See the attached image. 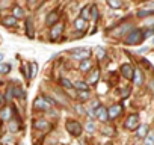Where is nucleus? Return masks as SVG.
Instances as JSON below:
<instances>
[{"label": "nucleus", "mask_w": 154, "mask_h": 145, "mask_svg": "<svg viewBox=\"0 0 154 145\" xmlns=\"http://www.w3.org/2000/svg\"><path fill=\"white\" fill-rule=\"evenodd\" d=\"M152 14H154V11H149V9H140V11L137 12V17L143 18V17H149V15H152Z\"/></svg>", "instance_id": "nucleus-27"}, {"label": "nucleus", "mask_w": 154, "mask_h": 145, "mask_svg": "<svg viewBox=\"0 0 154 145\" xmlns=\"http://www.w3.org/2000/svg\"><path fill=\"white\" fill-rule=\"evenodd\" d=\"M14 97V92H12V88H8V91H6V98L8 100H11Z\"/></svg>", "instance_id": "nucleus-34"}, {"label": "nucleus", "mask_w": 154, "mask_h": 145, "mask_svg": "<svg viewBox=\"0 0 154 145\" xmlns=\"http://www.w3.org/2000/svg\"><path fill=\"white\" fill-rule=\"evenodd\" d=\"M152 42H154V39H152Z\"/></svg>", "instance_id": "nucleus-41"}, {"label": "nucleus", "mask_w": 154, "mask_h": 145, "mask_svg": "<svg viewBox=\"0 0 154 145\" xmlns=\"http://www.w3.org/2000/svg\"><path fill=\"white\" fill-rule=\"evenodd\" d=\"M65 128L72 136H80L82 134V125L77 122V121H66L65 122Z\"/></svg>", "instance_id": "nucleus-3"}, {"label": "nucleus", "mask_w": 154, "mask_h": 145, "mask_svg": "<svg viewBox=\"0 0 154 145\" xmlns=\"http://www.w3.org/2000/svg\"><path fill=\"white\" fill-rule=\"evenodd\" d=\"M74 88L79 89V91H86L88 89V83L86 82H75L74 83Z\"/></svg>", "instance_id": "nucleus-25"}, {"label": "nucleus", "mask_w": 154, "mask_h": 145, "mask_svg": "<svg viewBox=\"0 0 154 145\" xmlns=\"http://www.w3.org/2000/svg\"><path fill=\"white\" fill-rule=\"evenodd\" d=\"M2 24H3V26H8V27L17 26V18H15L14 15H6V17L2 18Z\"/></svg>", "instance_id": "nucleus-11"}, {"label": "nucleus", "mask_w": 154, "mask_h": 145, "mask_svg": "<svg viewBox=\"0 0 154 145\" xmlns=\"http://www.w3.org/2000/svg\"><path fill=\"white\" fill-rule=\"evenodd\" d=\"M33 106H35V109H38V110H48V109H50V103H48L44 97L36 98V100L33 101Z\"/></svg>", "instance_id": "nucleus-5"}, {"label": "nucleus", "mask_w": 154, "mask_h": 145, "mask_svg": "<svg viewBox=\"0 0 154 145\" xmlns=\"http://www.w3.org/2000/svg\"><path fill=\"white\" fill-rule=\"evenodd\" d=\"M79 97L82 98V100H88L89 97H91V92L86 89V91H79Z\"/></svg>", "instance_id": "nucleus-31"}, {"label": "nucleus", "mask_w": 154, "mask_h": 145, "mask_svg": "<svg viewBox=\"0 0 154 145\" xmlns=\"http://www.w3.org/2000/svg\"><path fill=\"white\" fill-rule=\"evenodd\" d=\"M9 128H11V131H17V128H18V125H17L15 122H11V124H9Z\"/></svg>", "instance_id": "nucleus-35"}, {"label": "nucleus", "mask_w": 154, "mask_h": 145, "mask_svg": "<svg viewBox=\"0 0 154 145\" xmlns=\"http://www.w3.org/2000/svg\"><path fill=\"white\" fill-rule=\"evenodd\" d=\"M11 71V65L9 63H2L0 62V74H8Z\"/></svg>", "instance_id": "nucleus-24"}, {"label": "nucleus", "mask_w": 154, "mask_h": 145, "mask_svg": "<svg viewBox=\"0 0 154 145\" xmlns=\"http://www.w3.org/2000/svg\"><path fill=\"white\" fill-rule=\"evenodd\" d=\"M3 57H5V56H3V53H0V62L3 60Z\"/></svg>", "instance_id": "nucleus-39"}, {"label": "nucleus", "mask_w": 154, "mask_h": 145, "mask_svg": "<svg viewBox=\"0 0 154 145\" xmlns=\"http://www.w3.org/2000/svg\"><path fill=\"white\" fill-rule=\"evenodd\" d=\"M149 85H151V86H149V89H152V91H154V80H152V82H151Z\"/></svg>", "instance_id": "nucleus-38"}, {"label": "nucleus", "mask_w": 154, "mask_h": 145, "mask_svg": "<svg viewBox=\"0 0 154 145\" xmlns=\"http://www.w3.org/2000/svg\"><path fill=\"white\" fill-rule=\"evenodd\" d=\"M91 48H88V47H79V48H75V50H72L71 51V54H72V57L74 59H79V60H85V59H88L89 56H91Z\"/></svg>", "instance_id": "nucleus-2"}, {"label": "nucleus", "mask_w": 154, "mask_h": 145, "mask_svg": "<svg viewBox=\"0 0 154 145\" xmlns=\"http://www.w3.org/2000/svg\"><path fill=\"white\" fill-rule=\"evenodd\" d=\"M62 32H63V24H62V23H56V24L51 27V30H50V36H51L53 39H56Z\"/></svg>", "instance_id": "nucleus-8"}, {"label": "nucleus", "mask_w": 154, "mask_h": 145, "mask_svg": "<svg viewBox=\"0 0 154 145\" xmlns=\"http://www.w3.org/2000/svg\"><path fill=\"white\" fill-rule=\"evenodd\" d=\"M88 20H85V18H82V17H79V18H75L74 20V27L77 29V30H85L86 29V23Z\"/></svg>", "instance_id": "nucleus-12"}, {"label": "nucleus", "mask_w": 154, "mask_h": 145, "mask_svg": "<svg viewBox=\"0 0 154 145\" xmlns=\"http://www.w3.org/2000/svg\"><path fill=\"white\" fill-rule=\"evenodd\" d=\"M121 110H122V106L121 104H113L109 110H107V113H109V118L110 119H113V118H116L119 113H121Z\"/></svg>", "instance_id": "nucleus-9"}, {"label": "nucleus", "mask_w": 154, "mask_h": 145, "mask_svg": "<svg viewBox=\"0 0 154 145\" xmlns=\"http://www.w3.org/2000/svg\"><path fill=\"white\" fill-rule=\"evenodd\" d=\"M131 30V26L130 24H124L122 27H118L116 29V35H124L125 32H130Z\"/></svg>", "instance_id": "nucleus-23"}, {"label": "nucleus", "mask_w": 154, "mask_h": 145, "mask_svg": "<svg viewBox=\"0 0 154 145\" xmlns=\"http://www.w3.org/2000/svg\"><path fill=\"white\" fill-rule=\"evenodd\" d=\"M12 92H14V97H17V98H21V100L26 98V92L21 88H12Z\"/></svg>", "instance_id": "nucleus-20"}, {"label": "nucleus", "mask_w": 154, "mask_h": 145, "mask_svg": "<svg viewBox=\"0 0 154 145\" xmlns=\"http://www.w3.org/2000/svg\"><path fill=\"white\" fill-rule=\"evenodd\" d=\"M29 66H30V72H29V79H30V77H33V76L36 74V72H38V65H36L35 62H32V63H30Z\"/></svg>", "instance_id": "nucleus-29"}, {"label": "nucleus", "mask_w": 154, "mask_h": 145, "mask_svg": "<svg viewBox=\"0 0 154 145\" xmlns=\"http://www.w3.org/2000/svg\"><path fill=\"white\" fill-rule=\"evenodd\" d=\"M107 145H110V143H107Z\"/></svg>", "instance_id": "nucleus-42"}, {"label": "nucleus", "mask_w": 154, "mask_h": 145, "mask_svg": "<svg viewBox=\"0 0 154 145\" xmlns=\"http://www.w3.org/2000/svg\"><path fill=\"white\" fill-rule=\"evenodd\" d=\"M86 128H88L89 131H94V128H95V127H94V124H92V122H88V125H86Z\"/></svg>", "instance_id": "nucleus-36"}, {"label": "nucleus", "mask_w": 154, "mask_h": 145, "mask_svg": "<svg viewBox=\"0 0 154 145\" xmlns=\"http://www.w3.org/2000/svg\"><path fill=\"white\" fill-rule=\"evenodd\" d=\"M26 35H27L30 39L35 36V32H33V21H32V18H27V20H26Z\"/></svg>", "instance_id": "nucleus-13"}, {"label": "nucleus", "mask_w": 154, "mask_h": 145, "mask_svg": "<svg viewBox=\"0 0 154 145\" xmlns=\"http://www.w3.org/2000/svg\"><path fill=\"white\" fill-rule=\"evenodd\" d=\"M106 2H107V5H109L110 8H113V9H118V8L122 6V0H106Z\"/></svg>", "instance_id": "nucleus-21"}, {"label": "nucleus", "mask_w": 154, "mask_h": 145, "mask_svg": "<svg viewBox=\"0 0 154 145\" xmlns=\"http://www.w3.org/2000/svg\"><path fill=\"white\" fill-rule=\"evenodd\" d=\"M121 74L127 79V80H133V74H134V69L131 68V65L128 63H124L121 65Z\"/></svg>", "instance_id": "nucleus-6"}, {"label": "nucleus", "mask_w": 154, "mask_h": 145, "mask_svg": "<svg viewBox=\"0 0 154 145\" xmlns=\"http://www.w3.org/2000/svg\"><path fill=\"white\" fill-rule=\"evenodd\" d=\"M80 17H82V18H85V20H88V18L91 17V14H89V6H85V8L82 9Z\"/></svg>", "instance_id": "nucleus-30"}, {"label": "nucleus", "mask_w": 154, "mask_h": 145, "mask_svg": "<svg viewBox=\"0 0 154 145\" xmlns=\"http://www.w3.org/2000/svg\"><path fill=\"white\" fill-rule=\"evenodd\" d=\"M91 60H88V59H85V60H82V63H80V71H83V72H88L89 69H91Z\"/></svg>", "instance_id": "nucleus-22"}, {"label": "nucleus", "mask_w": 154, "mask_h": 145, "mask_svg": "<svg viewBox=\"0 0 154 145\" xmlns=\"http://www.w3.org/2000/svg\"><path fill=\"white\" fill-rule=\"evenodd\" d=\"M57 20H59V14H57L56 11H53V12H50V14L47 15L45 23H47L48 26H54V24L57 23Z\"/></svg>", "instance_id": "nucleus-10"}, {"label": "nucleus", "mask_w": 154, "mask_h": 145, "mask_svg": "<svg viewBox=\"0 0 154 145\" xmlns=\"http://www.w3.org/2000/svg\"><path fill=\"white\" fill-rule=\"evenodd\" d=\"M146 9H149V11H154V2L148 3V5H146Z\"/></svg>", "instance_id": "nucleus-37"}, {"label": "nucleus", "mask_w": 154, "mask_h": 145, "mask_svg": "<svg viewBox=\"0 0 154 145\" xmlns=\"http://www.w3.org/2000/svg\"><path fill=\"white\" fill-rule=\"evenodd\" d=\"M125 127L128 128V130H134V128H137L139 127V115H130L128 118H127V121H125Z\"/></svg>", "instance_id": "nucleus-4"}, {"label": "nucleus", "mask_w": 154, "mask_h": 145, "mask_svg": "<svg viewBox=\"0 0 154 145\" xmlns=\"http://www.w3.org/2000/svg\"><path fill=\"white\" fill-rule=\"evenodd\" d=\"M143 39H145V35H143V30H140V29H131L125 35V44L127 45H136V44L142 42Z\"/></svg>", "instance_id": "nucleus-1"}, {"label": "nucleus", "mask_w": 154, "mask_h": 145, "mask_svg": "<svg viewBox=\"0 0 154 145\" xmlns=\"http://www.w3.org/2000/svg\"><path fill=\"white\" fill-rule=\"evenodd\" d=\"M60 83H62V86H63V88H71V86H74L68 79H60Z\"/></svg>", "instance_id": "nucleus-32"}, {"label": "nucleus", "mask_w": 154, "mask_h": 145, "mask_svg": "<svg viewBox=\"0 0 154 145\" xmlns=\"http://www.w3.org/2000/svg\"><path fill=\"white\" fill-rule=\"evenodd\" d=\"M95 116L100 119V121H103V122H106L107 119H109V113H107V109L106 107H103V106H100L98 109H95Z\"/></svg>", "instance_id": "nucleus-7"}, {"label": "nucleus", "mask_w": 154, "mask_h": 145, "mask_svg": "<svg viewBox=\"0 0 154 145\" xmlns=\"http://www.w3.org/2000/svg\"><path fill=\"white\" fill-rule=\"evenodd\" d=\"M33 127L38 128V130H45V128H48V121H45V119H38V121H35Z\"/></svg>", "instance_id": "nucleus-17"}, {"label": "nucleus", "mask_w": 154, "mask_h": 145, "mask_svg": "<svg viewBox=\"0 0 154 145\" xmlns=\"http://www.w3.org/2000/svg\"><path fill=\"white\" fill-rule=\"evenodd\" d=\"M11 118H12V109L5 107L2 112H0V119H3V121H9Z\"/></svg>", "instance_id": "nucleus-15"}, {"label": "nucleus", "mask_w": 154, "mask_h": 145, "mask_svg": "<svg viewBox=\"0 0 154 145\" xmlns=\"http://www.w3.org/2000/svg\"><path fill=\"white\" fill-rule=\"evenodd\" d=\"M137 137H145L146 134H148V125L146 124H142V125H139L137 127Z\"/></svg>", "instance_id": "nucleus-18"}, {"label": "nucleus", "mask_w": 154, "mask_h": 145, "mask_svg": "<svg viewBox=\"0 0 154 145\" xmlns=\"http://www.w3.org/2000/svg\"><path fill=\"white\" fill-rule=\"evenodd\" d=\"M142 80H143V77H142V71H140V69H134L133 83H134V85H142Z\"/></svg>", "instance_id": "nucleus-16"}, {"label": "nucleus", "mask_w": 154, "mask_h": 145, "mask_svg": "<svg viewBox=\"0 0 154 145\" xmlns=\"http://www.w3.org/2000/svg\"><path fill=\"white\" fill-rule=\"evenodd\" d=\"M145 145H154V131H151L145 136Z\"/></svg>", "instance_id": "nucleus-28"}, {"label": "nucleus", "mask_w": 154, "mask_h": 145, "mask_svg": "<svg viewBox=\"0 0 154 145\" xmlns=\"http://www.w3.org/2000/svg\"><path fill=\"white\" fill-rule=\"evenodd\" d=\"M98 79H100V71H98V69H94V71L91 72V76L88 77L86 83H88V85H94V83L98 82Z\"/></svg>", "instance_id": "nucleus-14"}, {"label": "nucleus", "mask_w": 154, "mask_h": 145, "mask_svg": "<svg viewBox=\"0 0 154 145\" xmlns=\"http://www.w3.org/2000/svg\"><path fill=\"white\" fill-rule=\"evenodd\" d=\"M12 15L18 20V18H23L24 17V11H23V8H20V6H14V9H12Z\"/></svg>", "instance_id": "nucleus-19"}, {"label": "nucleus", "mask_w": 154, "mask_h": 145, "mask_svg": "<svg viewBox=\"0 0 154 145\" xmlns=\"http://www.w3.org/2000/svg\"><path fill=\"white\" fill-rule=\"evenodd\" d=\"M104 54H106V53H104V50H103V48H97V56H98V59H103V57H104Z\"/></svg>", "instance_id": "nucleus-33"}, {"label": "nucleus", "mask_w": 154, "mask_h": 145, "mask_svg": "<svg viewBox=\"0 0 154 145\" xmlns=\"http://www.w3.org/2000/svg\"><path fill=\"white\" fill-rule=\"evenodd\" d=\"M29 2H30V3H35V2H36V0H29Z\"/></svg>", "instance_id": "nucleus-40"}, {"label": "nucleus", "mask_w": 154, "mask_h": 145, "mask_svg": "<svg viewBox=\"0 0 154 145\" xmlns=\"http://www.w3.org/2000/svg\"><path fill=\"white\" fill-rule=\"evenodd\" d=\"M89 14H91V17L95 20V18H98V9H97V5H91L89 6Z\"/></svg>", "instance_id": "nucleus-26"}]
</instances>
